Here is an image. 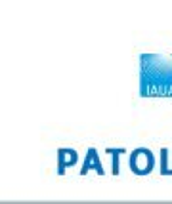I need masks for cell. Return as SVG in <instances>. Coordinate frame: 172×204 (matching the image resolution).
Instances as JSON below:
<instances>
[{
	"mask_svg": "<svg viewBox=\"0 0 172 204\" xmlns=\"http://www.w3.org/2000/svg\"><path fill=\"white\" fill-rule=\"evenodd\" d=\"M155 166L157 158L149 147H136L128 153V168L134 175H149Z\"/></svg>",
	"mask_w": 172,
	"mask_h": 204,
	"instance_id": "7a4b0ae2",
	"label": "cell"
},
{
	"mask_svg": "<svg viewBox=\"0 0 172 204\" xmlns=\"http://www.w3.org/2000/svg\"><path fill=\"white\" fill-rule=\"evenodd\" d=\"M56 157H57V175H65L67 168H73L78 162V153L71 147H59L56 151Z\"/></svg>",
	"mask_w": 172,
	"mask_h": 204,
	"instance_id": "277c9868",
	"label": "cell"
},
{
	"mask_svg": "<svg viewBox=\"0 0 172 204\" xmlns=\"http://www.w3.org/2000/svg\"><path fill=\"white\" fill-rule=\"evenodd\" d=\"M159 172H161V175H172L168 147H161V151H159Z\"/></svg>",
	"mask_w": 172,
	"mask_h": 204,
	"instance_id": "8992f818",
	"label": "cell"
},
{
	"mask_svg": "<svg viewBox=\"0 0 172 204\" xmlns=\"http://www.w3.org/2000/svg\"><path fill=\"white\" fill-rule=\"evenodd\" d=\"M138 95L172 97V54H157V52L140 54Z\"/></svg>",
	"mask_w": 172,
	"mask_h": 204,
	"instance_id": "6da1fadb",
	"label": "cell"
},
{
	"mask_svg": "<svg viewBox=\"0 0 172 204\" xmlns=\"http://www.w3.org/2000/svg\"><path fill=\"white\" fill-rule=\"evenodd\" d=\"M90 172H96L98 175H105V168L102 164V157H99L96 147H88V149H86L82 164H81V170H78L81 175H86Z\"/></svg>",
	"mask_w": 172,
	"mask_h": 204,
	"instance_id": "3957f363",
	"label": "cell"
},
{
	"mask_svg": "<svg viewBox=\"0 0 172 204\" xmlns=\"http://www.w3.org/2000/svg\"><path fill=\"white\" fill-rule=\"evenodd\" d=\"M126 153L124 147H105V154L111 158V174L119 175L120 174V157Z\"/></svg>",
	"mask_w": 172,
	"mask_h": 204,
	"instance_id": "5b68a950",
	"label": "cell"
}]
</instances>
